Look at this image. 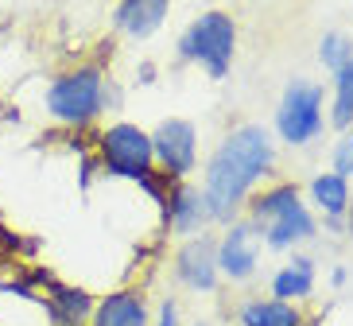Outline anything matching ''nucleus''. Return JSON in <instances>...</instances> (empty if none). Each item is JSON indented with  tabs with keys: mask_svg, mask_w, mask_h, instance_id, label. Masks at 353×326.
I'll return each mask as SVG.
<instances>
[{
	"mask_svg": "<svg viewBox=\"0 0 353 326\" xmlns=\"http://www.w3.org/2000/svg\"><path fill=\"white\" fill-rule=\"evenodd\" d=\"M264 225H268V230H264V241H268L272 249H288V245H295V241L314 237V218L307 214L303 202H295L291 210L276 214V218L264 221Z\"/></svg>",
	"mask_w": 353,
	"mask_h": 326,
	"instance_id": "nucleus-9",
	"label": "nucleus"
},
{
	"mask_svg": "<svg viewBox=\"0 0 353 326\" xmlns=\"http://www.w3.org/2000/svg\"><path fill=\"white\" fill-rule=\"evenodd\" d=\"M345 214H350V233H353V206H350V210H345Z\"/></svg>",
	"mask_w": 353,
	"mask_h": 326,
	"instance_id": "nucleus-21",
	"label": "nucleus"
},
{
	"mask_svg": "<svg viewBox=\"0 0 353 326\" xmlns=\"http://www.w3.org/2000/svg\"><path fill=\"white\" fill-rule=\"evenodd\" d=\"M295 202H299V190H295V187H276V190H268V194L256 202V221H272L276 214L291 210Z\"/></svg>",
	"mask_w": 353,
	"mask_h": 326,
	"instance_id": "nucleus-17",
	"label": "nucleus"
},
{
	"mask_svg": "<svg viewBox=\"0 0 353 326\" xmlns=\"http://www.w3.org/2000/svg\"><path fill=\"white\" fill-rule=\"evenodd\" d=\"M311 194H314V202L322 206L326 218H338V214L350 210V179L334 175V171H326V175H319V179L311 183Z\"/></svg>",
	"mask_w": 353,
	"mask_h": 326,
	"instance_id": "nucleus-14",
	"label": "nucleus"
},
{
	"mask_svg": "<svg viewBox=\"0 0 353 326\" xmlns=\"http://www.w3.org/2000/svg\"><path fill=\"white\" fill-rule=\"evenodd\" d=\"M276 128H280V136L288 144H307V140L319 136V128H322V90L319 85L295 78L280 101Z\"/></svg>",
	"mask_w": 353,
	"mask_h": 326,
	"instance_id": "nucleus-4",
	"label": "nucleus"
},
{
	"mask_svg": "<svg viewBox=\"0 0 353 326\" xmlns=\"http://www.w3.org/2000/svg\"><path fill=\"white\" fill-rule=\"evenodd\" d=\"M179 280L198 292H210L218 284V249L210 237H194L179 249Z\"/></svg>",
	"mask_w": 353,
	"mask_h": 326,
	"instance_id": "nucleus-8",
	"label": "nucleus"
},
{
	"mask_svg": "<svg viewBox=\"0 0 353 326\" xmlns=\"http://www.w3.org/2000/svg\"><path fill=\"white\" fill-rule=\"evenodd\" d=\"M334 175H342V179L353 175V128H345V136L334 147Z\"/></svg>",
	"mask_w": 353,
	"mask_h": 326,
	"instance_id": "nucleus-19",
	"label": "nucleus"
},
{
	"mask_svg": "<svg viewBox=\"0 0 353 326\" xmlns=\"http://www.w3.org/2000/svg\"><path fill=\"white\" fill-rule=\"evenodd\" d=\"M152 156L163 163L171 175H187L194 167V125L190 121H163L152 136Z\"/></svg>",
	"mask_w": 353,
	"mask_h": 326,
	"instance_id": "nucleus-7",
	"label": "nucleus"
},
{
	"mask_svg": "<svg viewBox=\"0 0 353 326\" xmlns=\"http://www.w3.org/2000/svg\"><path fill=\"white\" fill-rule=\"evenodd\" d=\"M156 326H179V311H175V303H163L159 307V323Z\"/></svg>",
	"mask_w": 353,
	"mask_h": 326,
	"instance_id": "nucleus-20",
	"label": "nucleus"
},
{
	"mask_svg": "<svg viewBox=\"0 0 353 326\" xmlns=\"http://www.w3.org/2000/svg\"><path fill=\"white\" fill-rule=\"evenodd\" d=\"M94 326H148V307L136 292H117L97 307Z\"/></svg>",
	"mask_w": 353,
	"mask_h": 326,
	"instance_id": "nucleus-11",
	"label": "nucleus"
},
{
	"mask_svg": "<svg viewBox=\"0 0 353 326\" xmlns=\"http://www.w3.org/2000/svg\"><path fill=\"white\" fill-rule=\"evenodd\" d=\"M241 326H299V311L283 299H256L241 311Z\"/></svg>",
	"mask_w": 353,
	"mask_h": 326,
	"instance_id": "nucleus-13",
	"label": "nucleus"
},
{
	"mask_svg": "<svg viewBox=\"0 0 353 326\" xmlns=\"http://www.w3.org/2000/svg\"><path fill=\"white\" fill-rule=\"evenodd\" d=\"M163 16H167V0H121L113 20L121 32L136 35V39H148L163 23Z\"/></svg>",
	"mask_w": 353,
	"mask_h": 326,
	"instance_id": "nucleus-10",
	"label": "nucleus"
},
{
	"mask_svg": "<svg viewBox=\"0 0 353 326\" xmlns=\"http://www.w3.org/2000/svg\"><path fill=\"white\" fill-rule=\"evenodd\" d=\"M319 54H322V63H326V70L338 74V70H342V66L353 59V43L345 39L342 32H330L326 39H322V51H319Z\"/></svg>",
	"mask_w": 353,
	"mask_h": 326,
	"instance_id": "nucleus-18",
	"label": "nucleus"
},
{
	"mask_svg": "<svg viewBox=\"0 0 353 326\" xmlns=\"http://www.w3.org/2000/svg\"><path fill=\"white\" fill-rule=\"evenodd\" d=\"M198 326H206V323H198Z\"/></svg>",
	"mask_w": 353,
	"mask_h": 326,
	"instance_id": "nucleus-22",
	"label": "nucleus"
},
{
	"mask_svg": "<svg viewBox=\"0 0 353 326\" xmlns=\"http://www.w3.org/2000/svg\"><path fill=\"white\" fill-rule=\"evenodd\" d=\"M105 105V82L97 70H74L54 78L47 90V109L51 116L66 121V125H85L90 116H97Z\"/></svg>",
	"mask_w": 353,
	"mask_h": 326,
	"instance_id": "nucleus-3",
	"label": "nucleus"
},
{
	"mask_svg": "<svg viewBox=\"0 0 353 326\" xmlns=\"http://www.w3.org/2000/svg\"><path fill=\"white\" fill-rule=\"evenodd\" d=\"M334 85H338V94H334V125L353 128V59L338 70Z\"/></svg>",
	"mask_w": 353,
	"mask_h": 326,
	"instance_id": "nucleus-16",
	"label": "nucleus"
},
{
	"mask_svg": "<svg viewBox=\"0 0 353 326\" xmlns=\"http://www.w3.org/2000/svg\"><path fill=\"white\" fill-rule=\"evenodd\" d=\"M101 156L109 175H125V179H148V163H152V136L140 132L136 125H113L101 136Z\"/></svg>",
	"mask_w": 353,
	"mask_h": 326,
	"instance_id": "nucleus-5",
	"label": "nucleus"
},
{
	"mask_svg": "<svg viewBox=\"0 0 353 326\" xmlns=\"http://www.w3.org/2000/svg\"><path fill=\"white\" fill-rule=\"evenodd\" d=\"M268 163H272V144H268L264 128L245 125L233 136H225V144L214 152V159L206 167L202 198H206L210 214L218 221L233 218L237 206L245 202V194H249V187L268 171Z\"/></svg>",
	"mask_w": 353,
	"mask_h": 326,
	"instance_id": "nucleus-1",
	"label": "nucleus"
},
{
	"mask_svg": "<svg viewBox=\"0 0 353 326\" xmlns=\"http://www.w3.org/2000/svg\"><path fill=\"white\" fill-rule=\"evenodd\" d=\"M311 287H314V264L307 261V256L291 261L288 268H283V272H276V280H272V295H276V299H283V303L311 295Z\"/></svg>",
	"mask_w": 353,
	"mask_h": 326,
	"instance_id": "nucleus-12",
	"label": "nucleus"
},
{
	"mask_svg": "<svg viewBox=\"0 0 353 326\" xmlns=\"http://www.w3.org/2000/svg\"><path fill=\"white\" fill-rule=\"evenodd\" d=\"M233 43H237V28L225 12H206L187 28V35L179 39V54L194 59L210 70V78H225L229 59H233Z\"/></svg>",
	"mask_w": 353,
	"mask_h": 326,
	"instance_id": "nucleus-2",
	"label": "nucleus"
},
{
	"mask_svg": "<svg viewBox=\"0 0 353 326\" xmlns=\"http://www.w3.org/2000/svg\"><path fill=\"white\" fill-rule=\"evenodd\" d=\"M260 241H264V233L256 221H237L225 233V241L218 245V268L229 280H249L260 261Z\"/></svg>",
	"mask_w": 353,
	"mask_h": 326,
	"instance_id": "nucleus-6",
	"label": "nucleus"
},
{
	"mask_svg": "<svg viewBox=\"0 0 353 326\" xmlns=\"http://www.w3.org/2000/svg\"><path fill=\"white\" fill-rule=\"evenodd\" d=\"M171 218H175L179 230H198L202 221H210L214 214H210L206 198H202V190H179L175 202H171Z\"/></svg>",
	"mask_w": 353,
	"mask_h": 326,
	"instance_id": "nucleus-15",
	"label": "nucleus"
}]
</instances>
